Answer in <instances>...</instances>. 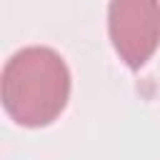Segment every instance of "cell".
I'll return each mask as SVG.
<instances>
[{
    "label": "cell",
    "mask_w": 160,
    "mask_h": 160,
    "mask_svg": "<svg viewBox=\"0 0 160 160\" xmlns=\"http://www.w3.org/2000/svg\"><path fill=\"white\" fill-rule=\"evenodd\" d=\"M70 70L60 52L45 45L18 50L2 68L5 112L22 128H45L70 100Z\"/></svg>",
    "instance_id": "cell-1"
},
{
    "label": "cell",
    "mask_w": 160,
    "mask_h": 160,
    "mask_svg": "<svg viewBox=\"0 0 160 160\" xmlns=\"http://www.w3.org/2000/svg\"><path fill=\"white\" fill-rule=\"evenodd\" d=\"M108 32L130 70H140L160 45V2L115 0L108 5Z\"/></svg>",
    "instance_id": "cell-2"
}]
</instances>
